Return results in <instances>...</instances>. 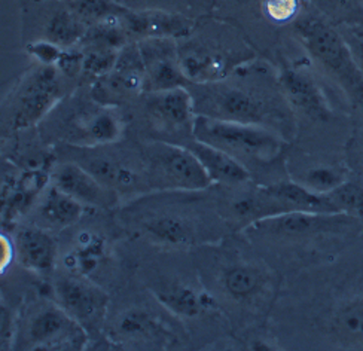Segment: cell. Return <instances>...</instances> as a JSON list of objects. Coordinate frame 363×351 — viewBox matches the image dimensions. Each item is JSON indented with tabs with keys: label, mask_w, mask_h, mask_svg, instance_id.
<instances>
[{
	"label": "cell",
	"mask_w": 363,
	"mask_h": 351,
	"mask_svg": "<svg viewBox=\"0 0 363 351\" xmlns=\"http://www.w3.org/2000/svg\"><path fill=\"white\" fill-rule=\"evenodd\" d=\"M295 33L310 57L363 112V73L340 30L315 15H304L295 21Z\"/></svg>",
	"instance_id": "6da1fadb"
},
{
	"label": "cell",
	"mask_w": 363,
	"mask_h": 351,
	"mask_svg": "<svg viewBox=\"0 0 363 351\" xmlns=\"http://www.w3.org/2000/svg\"><path fill=\"white\" fill-rule=\"evenodd\" d=\"M194 139L215 146L249 165H267L283 150L281 137L269 127L196 115ZM250 170V169H249Z\"/></svg>",
	"instance_id": "7a4b0ae2"
},
{
	"label": "cell",
	"mask_w": 363,
	"mask_h": 351,
	"mask_svg": "<svg viewBox=\"0 0 363 351\" xmlns=\"http://www.w3.org/2000/svg\"><path fill=\"white\" fill-rule=\"evenodd\" d=\"M196 115L216 119L259 124L271 128L274 116L269 99L256 87H247L231 81L230 76L222 81L206 84H189Z\"/></svg>",
	"instance_id": "3957f363"
},
{
	"label": "cell",
	"mask_w": 363,
	"mask_h": 351,
	"mask_svg": "<svg viewBox=\"0 0 363 351\" xmlns=\"http://www.w3.org/2000/svg\"><path fill=\"white\" fill-rule=\"evenodd\" d=\"M147 188L167 192H199L213 185L206 170L185 146L157 140L143 150Z\"/></svg>",
	"instance_id": "277c9868"
},
{
	"label": "cell",
	"mask_w": 363,
	"mask_h": 351,
	"mask_svg": "<svg viewBox=\"0 0 363 351\" xmlns=\"http://www.w3.org/2000/svg\"><path fill=\"white\" fill-rule=\"evenodd\" d=\"M65 96L63 74L55 66L38 65L15 85L5 101L12 130H27L47 116Z\"/></svg>",
	"instance_id": "5b68a950"
},
{
	"label": "cell",
	"mask_w": 363,
	"mask_h": 351,
	"mask_svg": "<svg viewBox=\"0 0 363 351\" xmlns=\"http://www.w3.org/2000/svg\"><path fill=\"white\" fill-rule=\"evenodd\" d=\"M55 302L89 337L99 335L108 318L109 296L89 277L69 272L58 277L54 283Z\"/></svg>",
	"instance_id": "8992f818"
},
{
	"label": "cell",
	"mask_w": 363,
	"mask_h": 351,
	"mask_svg": "<svg viewBox=\"0 0 363 351\" xmlns=\"http://www.w3.org/2000/svg\"><path fill=\"white\" fill-rule=\"evenodd\" d=\"M357 223L359 219L347 215L292 211L255 222L245 228V231L253 238H267L274 241L299 240L314 235L341 234Z\"/></svg>",
	"instance_id": "52a82bcc"
},
{
	"label": "cell",
	"mask_w": 363,
	"mask_h": 351,
	"mask_svg": "<svg viewBox=\"0 0 363 351\" xmlns=\"http://www.w3.org/2000/svg\"><path fill=\"white\" fill-rule=\"evenodd\" d=\"M27 347L32 350H82L88 332L57 302L40 307L27 326Z\"/></svg>",
	"instance_id": "ba28073f"
},
{
	"label": "cell",
	"mask_w": 363,
	"mask_h": 351,
	"mask_svg": "<svg viewBox=\"0 0 363 351\" xmlns=\"http://www.w3.org/2000/svg\"><path fill=\"white\" fill-rule=\"evenodd\" d=\"M143 96L146 115L155 126V130L169 137L179 134L180 142L192 139L196 112L188 87L143 93Z\"/></svg>",
	"instance_id": "9c48e42d"
},
{
	"label": "cell",
	"mask_w": 363,
	"mask_h": 351,
	"mask_svg": "<svg viewBox=\"0 0 363 351\" xmlns=\"http://www.w3.org/2000/svg\"><path fill=\"white\" fill-rule=\"evenodd\" d=\"M145 66V93L189 87L182 69L179 40L170 38H150L138 40Z\"/></svg>",
	"instance_id": "30bf717a"
},
{
	"label": "cell",
	"mask_w": 363,
	"mask_h": 351,
	"mask_svg": "<svg viewBox=\"0 0 363 351\" xmlns=\"http://www.w3.org/2000/svg\"><path fill=\"white\" fill-rule=\"evenodd\" d=\"M123 134L124 121L115 106L97 103V108L74 116L65 135L77 147H103L118 142Z\"/></svg>",
	"instance_id": "8fae6325"
},
{
	"label": "cell",
	"mask_w": 363,
	"mask_h": 351,
	"mask_svg": "<svg viewBox=\"0 0 363 351\" xmlns=\"http://www.w3.org/2000/svg\"><path fill=\"white\" fill-rule=\"evenodd\" d=\"M277 82L286 103L295 111L313 121H328L330 118V108L323 91L307 69L283 66Z\"/></svg>",
	"instance_id": "7c38bea8"
},
{
	"label": "cell",
	"mask_w": 363,
	"mask_h": 351,
	"mask_svg": "<svg viewBox=\"0 0 363 351\" xmlns=\"http://www.w3.org/2000/svg\"><path fill=\"white\" fill-rule=\"evenodd\" d=\"M51 183L74 200L91 208H112L119 194L106 185L77 161L60 164L51 174Z\"/></svg>",
	"instance_id": "4fadbf2b"
},
{
	"label": "cell",
	"mask_w": 363,
	"mask_h": 351,
	"mask_svg": "<svg viewBox=\"0 0 363 351\" xmlns=\"http://www.w3.org/2000/svg\"><path fill=\"white\" fill-rule=\"evenodd\" d=\"M123 21L130 39H134V42L150 38L180 40L191 36L194 30V21L188 15L162 9H128Z\"/></svg>",
	"instance_id": "5bb4252c"
},
{
	"label": "cell",
	"mask_w": 363,
	"mask_h": 351,
	"mask_svg": "<svg viewBox=\"0 0 363 351\" xmlns=\"http://www.w3.org/2000/svg\"><path fill=\"white\" fill-rule=\"evenodd\" d=\"M18 264L40 277H50L57 265L58 244L51 231L38 225L24 226L13 238Z\"/></svg>",
	"instance_id": "9a60e30c"
},
{
	"label": "cell",
	"mask_w": 363,
	"mask_h": 351,
	"mask_svg": "<svg viewBox=\"0 0 363 351\" xmlns=\"http://www.w3.org/2000/svg\"><path fill=\"white\" fill-rule=\"evenodd\" d=\"M86 152L77 160L84 169L93 173L103 185L116 191L118 194H131L147 186L145 170L139 172L124 160H119L106 152L97 150V147H85Z\"/></svg>",
	"instance_id": "2e32d148"
},
{
	"label": "cell",
	"mask_w": 363,
	"mask_h": 351,
	"mask_svg": "<svg viewBox=\"0 0 363 351\" xmlns=\"http://www.w3.org/2000/svg\"><path fill=\"white\" fill-rule=\"evenodd\" d=\"M185 146L200 161L211 183H216L223 188H233L252 182V174L247 167L226 152L196 140L194 137L185 143Z\"/></svg>",
	"instance_id": "e0dca14e"
},
{
	"label": "cell",
	"mask_w": 363,
	"mask_h": 351,
	"mask_svg": "<svg viewBox=\"0 0 363 351\" xmlns=\"http://www.w3.org/2000/svg\"><path fill=\"white\" fill-rule=\"evenodd\" d=\"M51 177L39 169H30L20 177H5L2 192L4 222H13L33 206L40 192L47 189Z\"/></svg>",
	"instance_id": "ac0fdd59"
},
{
	"label": "cell",
	"mask_w": 363,
	"mask_h": 351,
	"mask_svg": "<svg viewBox=\"0 0 363 351\" xmlns=\"http://www.w3.org/2000/svg\"><path fill=\"white\" fill-rule=\"evenodd\" d=\"M111 335L118 342L162 345L167 342L169 330L152 313L143 308H130L116 318Z\"/></svg>",
	"instance_id": "d6986e66"
},
{
	"label": "cell",
	"mask_w": 363,
	"mask_h": 351,
	"mask_svg": "<svg viewBox=\"0 0 363 351\" xmlns=\"http://www.w3.org/2000/svg\"><path fill=\"white\" fill-rule=\"evenodd\" d=\"M85 206L58 189L52 183L45 189V195L36 208V223L48 231H63L77 225L85 215Z\"/></svg>",
	"instance_id": "ffe728a7"
},
{
	"label": "cell",
	"mask_w": 363,
	"mask_h": 351,
	"mask_svg": "<svg viewBox=\"0 0 363 351\" xmlns=\"http://www.w3.org/2000/svg\"><path fill=\"white\" fill-rule=\"evenodd\" d=\"M268 280V274L250 262L230 264L220 274L223 292L237 302H250L262 295Z\"/></svg>",
	"instance_id": "44dd1931"
},
{
	"label": "cell",
	"mask_w": 363,
	"mask_h": 351,
	"mask_svg": "<svg viewBox=\"0 0 363 351\" xmlns=\"http://www.w3.org/2000/svg\"><path fill=\"white\" fill-rule=\"evenodd\" d=\"M142 230L154 241L173 247L192 246L199 235L194 221L179 213H162L147 218L142 223Z\"/></svg>",
	"instance_id": "7402d4cb"
},
{
	"label": "cell",
	"mask_w": 363,
	"mask_h": 351,
	"mask_svg": "<svg viewBox=\"0 0 363 351\" xmlns=\"http://www.w3.org/2000/svg\"><path fill=\"white\" fill-rule=\"evenodd\" d=\"M154 295L165 310L186 318L200 316L213 303L206 294L180 282H167L155 286Z\"/></svg>",
	"instance_id": "603a6c76"
},
{
	"label": "cell",
	"mask_w": 363,
	"mask_h": 351,
	"mask_svg": "<svg viewBox=\"0 0 363 351\" xmlns=\"http://www.w3.org/2000/svg\"><path fill=\"white\" fill-rule=\"evenodd\" d=\"M88 27L89 26L69 6L60 8L47 21L45 39H48L63 48H73L84 40Z\"/></svg>",
	"instance_id": "cb8c5ba5"
},
{
	"label": "cell",
	"mask_w": 363,
	"mask_h": 351,
	"mask_svg": "<svg viewBox=\"0 0 363 351\" xmlns=\"http://www.w3.org/2000/svg\"><path fill=\"white\" fill-rule=\"evenodd\" d=\"M104 255V240L93 234H82L77 249L66 255L65 265L69 272L89 277L100 267Z\"/></svg>",
	"instance_id": "d4e9b609"
},
{
	"label": "cell",
	"mask_w": 363,
	"mask_h": 351,
	"mask_svg": "<svg viewBox=\"0 0 363 351\" xmlns=\"http://www.w3.org/2000/svg\"><path fill=\"white\" fill-rule=\"evenodd\" d=\"M67 6L88 26L108 18L124 17L130 9L119 0H67Z\"/></svg>",
	"instance_id": "484cf974"
},
{
	"label": "cell",
	"mask_w": 363,
	"mask_h": 351,
	"mask_svg": "<svg viewBox=\"0 0 363 351\" xmlns=\"http://www.w3.org/2000/svg\"><path fill=\"white\" fill-rule=\"evenodd\" d=\"M326 195L340 215L363 219V185L360 183L345 180Z\"/></svg>",
	"instance_id": "4316f807"
},
{
	"label": "cell",
	"mask_w": 363,
	"mask_h": 351,
	"mask_svg": "<svg viewBox=\"0 0 363 351\" xmlns=\"http://www.w3.org/2000/svg\"><path fill=\"white\" fill-rule=\"evenodd\" d=\"M334 329L341 338L363 342V298L350 301L338 310Z\"/></svg>",
	"instance_id": "83f0119b"
},
{
	"label": "cell",
	"mask_w": 363,
	"mask_h": 351,
	"mask_svg": "<svg viewBox=\"0 0 363 351\" xmlns=\"http://www.w3.org/2000/svg\"><path fill=\"white\" fill-rule=\"evenodd\" d=\"M84 51V73L93 79L108 74L116 65L118 50L100 47V45H82Z\"/></svg>",
	"instance_id": "f1b7e54d"
},
{
	"label": "cell",
	"mask_w": 363,
	"mask_h": 351,
	"mask_svg": "<svg viewBox=\"0 0 363 351\" xmlns=\"http://www.w3.org/2000/svg\"><path fill=\"white\" fill-rule=\"evenodd\" d=\"M347 180L344 170L334 165H317L302 176V185L317 194H329Z\"/></svg>",
	"instance_id": "f546056e"
},
{
	"label": "cell",
	"mask_w": 363,
	"mask_h": 351,
	"mask_svg": "<svg viewBox=\"0 0 363 351\" xmlns=\"http://www.w3.org/2000/svg\"><path fill=\"white\" fill-rule=\"evenodd\" d=\"M304 0H262V12L274 24L296 21Z\"/></svg>",
	"instance_id": "4dcf8cb0"
},
{
	"label": "cell",
	"mask_w": 363,
	"mask_h": 351,
	"mask_svg": "<svg viewBox=\"0 0 363 351\" xmlns=\"http://www.w3.org/2000/svg\"><path fill=\"white\" fill-rule=\"evenodd\" d=\"M26 51L28 55H32L38 61V65L57 66L60 58L63 55L65 48L43 38L27 43Z\"/></svg>",
	"instance_id": "1f68e13d"
},
{
	"label": "cell",
	"mask_w": 363,
	"mask_h": 351,
	"mask_svg": "<svg viewBox=\"0 0 363 351\" xmlns=\"http://www.w3.org/2000/svg\"><path fill=\"white\" fill-rule=\"evenodd\" d=\"M17 318L12 308L2 301V307H0V347L2 350H12L17 345Z\"/></svg>",
	"instance_id": "d6a6232c"
},
{
	"label": "cell",
	"mask_w": 363,
	"mask_h": 351,
	"mask_svg": "<svg viewBox=\"0 0 363 351\" xmlns=\"http://www.w3.org/2000/svg\"><path fill=\"white\" fill-rule=\"evenodd\" d=\"M342 35L347 47H349L360 72L363 73V26L347 24L338 28Z\"/></svg>",
	"instance_id": "836d02e7"
},
{
	"label": "cell",
	"mask_w": 363,
	"mask_h": 351,
	"mask_svg": "<svg viewBox=\"0 0 363 351\" xmlns=\"http://www.w3.org/2000/svg\"><path fill=\"white\" fill-rule=\"evenodd\" d=\"M55 67L67 78H74L81 72L84 73V51L77 47L65 48L63 55Z\"/></svg>",
	"instance_id": "e575fe53"
},
{
	"label": "cell",
	"mask_w": 363,
	"mask_h": 351,
	"mask_svg": "<svg viewBox=\"0 0 363 351\" xmlns=\"http://www.w3.org/2000/svg\"><path fill=\"white\" fill-rule=\"evenodd\" d=\"M119 2L134 11L162 9V11H172V12H182L180 8L185 6L188 0H119Z\"/></svg>",
	"instance_id": "d590c367"
},
{
	"label": "cell",
	"mask_w": 363,
	"mask_h": 351,
	"mask_svg": "<svg viewBox=\"0 0 363 351\" xmlns=\"http://www.w3.org/2000/svg\"><path fill=\"white\" fill-rule=\"evenodd\" d=\"M252 350H272V347L268 345L267 342L258 341V342H255V344L252 345Z\"/></svg>",
	"instance_id": "8d00e7d4"
}]
</instances>
